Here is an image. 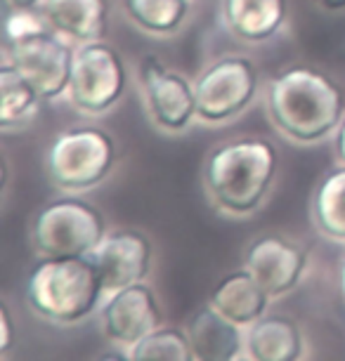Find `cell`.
I'll use <instances>...</instances> for the list:
<instances>
[{
	"label": "cell",
	"mask_w": 345,
	"mask_h": 361,
	"mask_svg": "<svg viewBox=\"0 0 345 361\" xmlns=\"http://www.w3.org/2000/svg\"><path fill=\"white\" fill-rule=\"evenodd\" d=\"M265 106L272 126L298 145L336 135L345 118V97L327 73L293 66L267 83Z\"/></svg>",
	"instance_id": "obj_1"
},
{
	"label": "cell",
	"mask_w": 345,
	"mask_h": 361,
	"mask_svg": "<svg viewBox=\"0 0 345 361\" xmlns=\"http://www.w3.org/2000/svg\"><path fill=\"white\" fill-rule=\"evenodd\" d=\"M279 170V154L262 137H236L208 154L204 187L213 206L243 217L265 203Z\"/></svg>",
	"instance_id": "obj_2"
},
{
	"label": "cell",
	"mask_w": 345,
	"mask_h": 361,
	"mask_svg": "<svg viewBox=\"0 0 345 361\" xmlns=\"http://www.w3.org/2000/svg\"><path fill=\"white\" fill-rule=\"evenodd\" d=\"M104 286L90 257H43L26 283L31 310L45 322L76 326L104 302Z\"/></svg>",
	"instance_id": "obj_3"
},
{
	"label": "cell",
	"mask_w": 345,
	"mask_h": 361,
	"mask_svg": "<svg viewBox=\"0 0 345 361\" xmlns=\"http://www.w3.org/2000/svg\"><path fill=\"white\" fill-rule=\"evenodd\" d=\"M119 161L116 142L107 130L78 126L59 133L45 154V170L52 187L66 194H80L99 187L114 173Z\"/></svg>",
	"instance_id": "obj_4"
},
{
	"label": "cell",
	"mask_w": 345,
	"mask_h": 361,
	"mask_svg": "<svg viewBox=\"0 0 345 361\" xmlns=\"http://www.w3.org/2000/svg\"><path fill=\"white\" fill-rule=\"evenodd\" d=\"M102 213L76 196H64L38 210L31 241L43 257H87L107 236Z\"/></svg>",
	"instance_id": "obj_5"
},
{
	"label": "cell",
	"mask_w": 345,
	"mask_h": 361,
	"mask_svg": "<svg viewBox=\"0 0 345 361\" xmlns=\"http://www.w3.org/2000/svg\"><path fill=\"white\" fill-rule=\"evenodd\" d=\"M128 80L131 71L123 54L104 40H95L76 47L66 97L76 111L102 116L121 102L128 90Z\"/></svg>",
	"instance_id": "obj_6"
},
{
	"label": "cell",
	"mask_w": 345,
	"mask_h": 361,
	"mask_svg": "<svg viewBox=\"0 0 345 361\" xmlns=\"http://www.w3.org/2000/svg\"><path fill=\"white\" fill-rule=\"evenodd\" d=\"M5 59L36 85L45 102L64 97L76 59V45L43 24L22 36L5 38Z\"/></svg>",
	"instance_id": "obj_7"
},
{
	"label": "cell",
	"mask_w": 345,
	"mask_h": 361,
	"mask_svg": "<svg viewBox=\"0 0 345 361\" xmlns=\"http://www.w3.org/2000/svg\"><path fill=\"white\" fill-rule=\"evenodd\" d=\"M199 121L208 126L239 118L258 97L260 76L248 57L227 54L215 59L194 78Z\"/></svg>",
	"instance_id": "obj_8"
},
{
	"label": "cell",
	"mask_w": 345,
	"mask_h": 361,
	"mask_svg": "<svg viewBox=\"0 0 345 361\" xmlns=\"http://www.w3.org/2000/svg\"><path fill=\"white\" fill-rule=\"evenodd\" d=\"M138 78L152 123L164 133H182L199 118L194 80L168 69L154 54L142 57Z\"/></svg>",
	"instance_id": "obj_9"
},
{
	"label": "cell",
	"mask_w": 345,
	"mask_h": 361,
	"mask_svg": "<svg viewBox=\"0 0 345 361\" xmlns=\"http://www.w3.org/2000/svg\"><path fill=\"white\" fill-rule=\"evenodd\" d=\"M97 314L104 338L114 347L128 350V354L140 340L164 326V310L159 305L157 293L147 281L107 293V300Z\"/></svg>",
	"instance_id": "obj_10"
},
{
	"label": "cell",
	"mask_w": 345,
	"mask_h": 361,
	"mask_svg": "<svg viewBox=\"0 0 345 361\" xmlns=\"http://www.w3.org/2000/svg\"><path fill=\"white\" fill-rule=\"evenodd\" d=\"M97 269L107 293L147 281L154 264V248L147 234L138 229L107 231L97 248L87 255Z\"/></svg>",
	"instance_id": "obj_11"
},
{
	"label": "cell",
	"mask_w": 345,
	"mask_h": 361,
	"mask_svg": "<svg viewBox=\"0 0 345 361\" xmlns=\"http://www.w3.org/2000/svg\"><path fill=\"white\" fill-rule=\"evenodd\" d=\"M308 264L310 255L305 248L277 234L255 238L243 260V267L251 271L272 300L298 288L308 274Z\"/></svg>",
	"instance_id": "obj_12"
},
{
	"label": "cell",
	"mask_w": 345,
	"mask_h": 361,
	"mask_svg": "<svg viewBox=\"0 0 345 361\" xmlns=\"http://www.w3.org/2000/svg\"><path fill=\"white\" fill-rule=\"evenodd\" d=\"M185 329L196 361L246 359V329L225 319L211 302L196 310Z\"/></svg>",
	"instance_id": "obj_13"
},
{
	"label": "cell",
	"mask_w": 345,
	"mask_h": 361,
	"mask_svg": "<svg viewBox=\"0 0 345 361\" xmlns=\"http://www.w3.org/2000/svg\"><path fill=\"white\" fill-rule=\"evenodd\" d=\"M47 26L73 45L104 40L109 29V0H43Z\"/></svg>",
	"instance_id": "obj_14"
},
{
	"label": "cell",
	"mask_w": 345,
	"mask_h": 361,
	"mask_svg": "<svg viewBox=\"0 0 345 361\" xmlns=\"http://www.w3.org/2000/svg\"><path fill=\"white\" fill-rule=\"evenodd\" d=\"M225 26L243 43H265L284 29L289 0H222Z\"/></svg>",
	"instance_id": "obj_15"
},
{
	"label": "cell",
	"mask_w": 345,
	"mask_h": 361,
	"mask_svg": "<svg viewBox=\"0 0 345 361\" xmlns=\"http://www.w3.org/2000/svg\"><path fill=\"white\" fill-rule=\"evenodd\" d=\"M270 300L272 298L267 295L265 288L255 281L251 271L243 267L222 276L211 290L208 302L229 322H234L241 329H248L260 317L267 314Z\"/></svg>",
	"instance_id": "obj_16"
},
{
	"label": "cell",
	"mask_w": 345,
	"mask_h": 361,
	"mask_svg": "<svg viewBox=\"0 0 345 361\" xmlns=\"http://www.w3.org/2000/svg\"><path fill=\"white\" fill-rule=\"evenodd\" d=\"M305 357V336L298 322L284 314H265L246 329V359L296 361Z\"/></svg>",
	"instance_id": "obj_17"
},
{
	"label": "cell",
	"mask_w": 345,
	"mask_h": 361,
	"mask_svg": "<svg viewBox=\"0 0 345 361\" xmlns=\"http://www.w3.org/2000/svg\"><path fill=\"white\" fill-rule=\"evenodd\" d=\"M43 102L36 85L5 59L0 66V130L10 133L31 126Z\"/></svg>",
	"instance_id": "obj_18"
},
{
	"label": "cell",
	"mask_w": 345,
	"mask_h": 361,
	"mask_svg": "<svg viewBox=\"0 0 345 361\" xmlns=\"http://www.w3.org/2000/svg\"><path fill=\"white\" fill-rule=\"evenodd\" d=\"M126 17L150 36H173L192 15V0H121Z\"/></svg>",
	"instance_id": "obj_19"
},
{
	"label": "cell",
	"mask_w": 345,
	"mask_h": 361,
	"mask_svg": "<svg viewBox=\"0 0 345 361\" xmlns=\"http://www.w3.org/2000/svg\"><path fill=\"white\" fill-rule=\"evenodd\" d=\"M313 220L324 236L345 243V166L341 163L320 182L313 199Z\"/></svg>",
	"instance_id": "obj_20"
},
{
	"label": "cell",
	"mask_w": 345,
	"mask_h": 361,
	"mask_svg": "<svg viewBox=\"0 0 345 361\" xmlns=\"http://www.w3.org/2000/svg\"><path fill=\"white\" fill-rule=\"evenodd\" d=\"M131 359L135 361H196L192 340L187 329L178 326H159L145 340L131 350Z\"/></svg>",
	"instance_id": "obj_21"
},
{
	"label": "cell",
	"mask_w": 345,
	"mask_h": 361,
	"mask_svg": "<svg viewBox=\"0 0 345 361\" xmlns=\"http://www.w3.org/2000/svg\"><path fill=\"white\" fill-rule=\"evenodd\" d=\"M12 314L8 305H0V354H5L15 343V329H12Z\"/></svg>",
	"instance_id": "obj_22"
},
{
	"label": "cell",
	"mask_w": 345,
	"mask_h": 361,
	"mask_svg": "<svg viewBox=\"0 0 345 361\" xmlns=\"http://www.w3.org/2000/svg\"><path fill=\"white\" fill-rule=\"evenodd\" d=\"M5 5L12 10H40L43 0H5Z\"/></svg>",
	"instance_id": "obj_23"
},
{
	"label": "cell",
	"mask_w": 345,
	"mask_h": 361,
	"mask_svg": "<svg viewBox=\"0 0 345 361\" xmlns=\"http://www.w3.org/2000/svg\"><path fill=\"white\" fill-rule=\"evenodd\" d=\"M336 154H338V161L345 166V118H343L341 128L336 130Z\"/></svg>",
	"instance_id": "obj_24"
},
{
	"label": "cell",
	"mask_w": 345,
	"mask_h": 361,
	"mask_svg": "<svg viewBox=\"0 0 345 361\" xmlns=\"http://www.w3.org/2000/svg\"><path fill=\"white\" fill-rule=\"evenodd\" d=\"M322 10H329V12H341L345 10V0H315Z\"/></svg>",
	"instance_id": "obj_25"
},
{
	"label": "cell",
	"mask_w": 345,
	"mask_h": 361,
	"mask_svg": "<svg viewBox=\"0 0 345 361\" xmlns=\"http://www.w3.org/2000/svg\"><path fill=\"white\" fill-rule=\"evenodd\" d=\"M338 279H341V293H343V300H345V260L341 264V271H338Z\"/></svg>",
	"instance_id": "obj_26"
}]
</instances>
